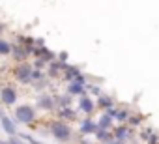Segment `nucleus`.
I'll return each instance as SVG.
<instances>
[{"instance_id":"19","label":"nucleus","mask_w":159,"mask_h":144,"mask_svg":"<svg viewBox=\"0 0 159 144\" xmlns=\"http://www.w3.org/2000/svg\"><path fill=\"white\" fill-rule=\"evenodd\" d=\"M90 90H92V94H96V96H99V94H101V92H99V88H96V86H92Z\"/></svg>"},{"instance_id":"1","label":"nucleus","mask_w":159,"mask_h":144,"mask_svg":"<svg viewBox=\"0 0 159 144\" xmlns=\"http://www.w3.org/2000/svg\"><path fill=\"white\" fill-rule=\"evenodd\" d=\"M34 118H36L34 107H30V105H21V107L15 109V120H17L19 124H32Z\"/></svg>"},{"instance_id":"4","label":"nucleus","mask_w":159,"mask_h":144,"mask_svg":"<svg viewBox=\"0 0 159 144\" xmlns=\"http://www.w3.org/2000/svg\"><path fill=\"white\" fill-rule=\"evenodd\" d=\"M0 97H2V103L13 105V103L17 101V92H15V88H11V86H4L2 90H0Z\"/></svg>"},{"instance_id":"8","label":"nucleus","mask_w":159,"mask_h":144,"mask_svg":"<svg viewBox=\"0 0 159 144\" xmlns=\"http://www.w3.org/2000/svg\"><path fill=\"white\" fill-rule=\"evenodd\" d=\"M67 92H69L71 96H81V94H84V88H83V84H81V83H77V81H73V83L69 84Z\"/></svg>"},{"instance_id":"16","label":"nucleus","mask_w":159,"mask_h":144,"mask_svg":"<svg viewBox=\"0 0 159 144\" xmlns=\"http://www.w3.org/2000/svg\"><path fill=\"white\" fill-rule=\"evenodd\" d=\"M99 103H101V105H107V109L111 107V99H109V97H101V99H99Z\"/></svg>"},{"instance_id":"14","label":"nucleus","mask_w":159,"mask_h":144,"mask_svg":"<svg viewBox=\"0 0 159 144\" xmlns=\"http://www.w3.org/2000/svg\"><path fill=\"white\" fill-rule=\"evenodd\" d=\"M41 77H43V75H41V71H39V69H36V71L32 69V73H30V81H39Z\"/></svg>"},{"instance_id":"6","label":"nucleus","mask_w":159,"mask_h":144,"mask_svg":"<svg viewBox=\"0 0 159 144\" xmlns=\"http://www.w3.org/2000/svg\"><path fill=\"white\" fill-rule=\"evenodd\" d=\"M38 107L45 109V110H51V109H54V99L51 96H39L38 97Z\"/></svg>"},{"instance_id":"20","label":"nucleus","mask_w":159,"mask_h":144,"mask_svg":"<svg viewBox=\"0 0 159 144\" xmlns=\"http://www.w3.org/2000/svg\"><path fill=\"white\" fill-rule=\"evenodd\" d=\"M2 28H4V26H2V25H0V34H2Z\"/></svg>"},{"instance_id":"9","label":"nucleus","mask_w":159,"mask_h":144,"mask_svg":"<svg viewBox=\"0 0 159 144\" xmlns=\"http://www.w3.org/2000/svg\"><path fill=\"white\" fill-rule=\"evenodd\" d=\"M98 129V125L92 122V120H84L83 124H81V131L83 133H92V131H96Z\"/></svg>"},{"instance_id":"15","label":"nucleus","mask_w":159,"mask_h":144,"mask_svg":"<svg viewBox=\"0 0 159 144\" xmlns=\"http://www.w3.org/2000/svg\"><path fill=\"white\" fill-rule=\"evenodd\" d=\"M60 114H62V116H66V118H73V116H75V112H71V110H69V109H66V107L60 110Z\"/></svg>"},{"instance_id":"11","label":"nucleus","mask_w":159,"mask_h":144,"mask_svg":"<svg viewBox=\"0 0 159 144\" xmlns=\"http://www.w3.org/2000/svg\"><path fill=\"white\" fill-rule=\"evenodd\" d=\"M11 45L6 41V39H2V38H0V54H10L11 52Z\"/></svg>"},{"instance_id":"18","label":"nucleus","mask_w":159,"mask_h":144,"mask_svg":"<svg viewBox=\"0 0 159 144\" xmlns=\"http://www.w3.org/2000/svg\"><path fill=\"white\" fill-rule=\"evenodd\" d=\"M109 144H125V142H124V140H118V138H112Z\"/></svg>"},{"instance_id":"17","label":"nucleus","mask_w":159,"mask_h":144,"mask_svg":"<svg viewBox=\"0 0 159 144\" xmlns=\"http://www.w3.org/2000/svg\"><path fill=\"white\" fill-rule=\"evenodd\" d=\"M43 64H45L43 58H38V60H36V67H43Z\"/></svg>"},{"instance_id":"2","label":"nucleus","mask_w":159,"mask_h":144,"mask_svg":"<svg viewBox=\"0 0 159 144\" xmlns=\"http://www.w3.org/2000/svg\"><path fill=\"white\" fill-rule=\"evenodd\" d=\"M51 133H52V137L58 138V140H69V137H71L69 125L64 124V122H60V120H56V122L51 124Z\"/></svg>"},{"instance_id":"7","label":"nucleus","mask_w":159,"mask_h":144,"mask_svg":"<svg viewBox=\"0 0 159 144\" xmlns=\"http://www.w3.org/2000/svg\"><path fill=\"white\" fill-rule=\"evenodd\" d=\"M79 107H81V110H84V112H92V110H94V101H92L90 97L83 96V97H81V103H79Z\"/></svg>"},{"instance_id":"13","label":"nucleus","mask_w":159,"mask_h":144,"mask_svg":"<svg viewBox=\"0 0 159 144\" xmlns=\"http://www.w3.org/2000/svg\"><path fill=\"white\" fill-rule=\"evenodd\" d=\"M114 138H118V140H125V138H127V129H125V127H118L116 133H114Z\"/></svg>"},{"instance_id":"12","label":"nucleus","mask_w":159,"mask_h":144,"mask_svg":"<svg viewBox=\"0 0 159 144\" xmlns=\"http://www.w3.org/2000/svg\"><path fill=\"white\" fill-rule=\"evenodd\" d=\"M111 122H112L111 116H109V114H103L101 120H99V124H98V127H99V129H107V127H111Z\"/></svg>"},{"instance_id":"3","label":"nucleus","mask_w":159,"mask_h":144,"mask_svg":"<svg viewBox=\"0 0 159 144\" xmlns=\"http://www.w3.org/2000/svg\"><path fill=\"white\" fill-rule=\"evenodd\" d=\"M30 73H32V65L30 64H21L15 71V79L19 83H30Z\"/></svg>"},{"instance_id":"5","label":"nucleus","mask_w":159,"mask_h":144,"mask_svg":"<svg viewBox=\"0 0 159 144\" xmlns=\"http://www.w3.org/2000/svg\"><path fill=\"white\" fill-rule=\"evenodd\" d=\"M0 122H2V127H4V131H6L8 135H15V131H17V129H15V124H13L4 112H0Z\"/></svg>"},{"instance_id":"10","label":"nucleus","mask_w":159,"mask_h":144,"mask_svg":"<svg viewBox=\"0 0 159 144\" xmlns=\"http://www.w3.org/2000/svg\"><path fill=\"white\" fill-rule=\"evenodd\" d=\"M98 138H99L101 142H107V144H109V142H111V140H112L114 137H112L111 133H107L105 129H99V131H98Z\"/></svg>"}]
</instances>
